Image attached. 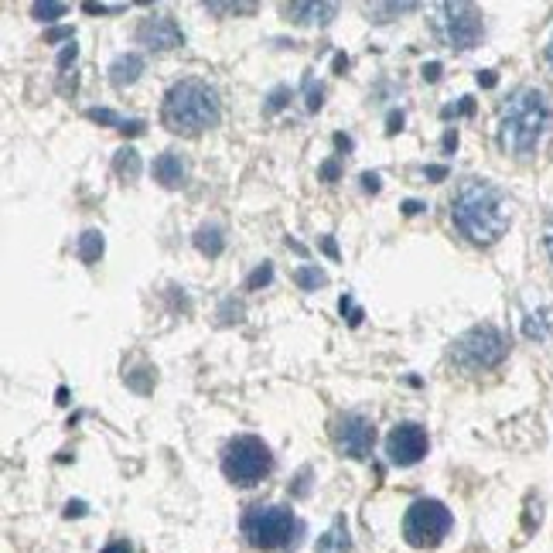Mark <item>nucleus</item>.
Instances as JSON below:
<instances>
[{
  "instance_id": "obj_5",
  "label": "nucleus",
  "mask_w": 553,
  "mask_h": 553,
  "mask_svg": "<svg viewBox=\"0 0 553 553\" xmlns=\"http://www.w3.org/2000/svg\"><path fill=\"white\" fill-rule=\"evenodd\" d=\"M270 468H274V455L253 434L232 437L226 455H222V472H226V478H230L232 485H246L249 489V485H257V482H263V478L270 475Z\"/></svg>"
},
{
  "instance_id": "obj_16",
  "label": "nucleus",
  "mask_w": 553,
  "mask_h": 553,
  "mask_svg": "<svg viewBox=\"0 0 553 553\" xmlns=\"http://www.w3.org/2000/svg\"><path fill=\"white\" fill-rule=\"evenodd\" d=\"M195 246H199L202 257L215 260V257H222V249H226V236H222L219 226H202V230L195 232Z\"/></svg>"
},
{
  "instance_id": "obj_33",
  "label": "nucleus",
  "mask_w": 553,
  "mask_h": 553,
  "mask_svg": "<svg viewBox=\"0 0 553 553\" xmlns=\"http://www.w3.org/2000/svg\"><path fill=\"white\" fill-rule=\"evenodd\" d=\"M284 103H287V89L280 86V89L270 92V103H267V109H270V113H276V109L284 107Z\"/></svg>"
},
{
  "instance_id": "obj_4",
  "label": "nucleus",
  "mask_w": 553,
  "mask_h": 553,
  "mask_svg": "<svg viewBox=\"0 0 553 553\" xmlns=\"http://www.w3.org/2000/svg\"><path fill=\"white\" fill-rule=\"evenodd\" d=\"M506 355H509V342L495 324H475V328H468L455 342V349H451L455 366L464 369V372H485V369L502 366Z\"/></svg>"
},
{
  "instance_id": "obj_13",
  "label": "nucleus",
  "mask_w": 553,
  "mask_h": 553,
  "mask_svg": "<svg viewBox=\"0 0 553 553\" xmlns=\"http://www.w3.org/2000/svg\"><path fill=\"white\" fill-rule=\"evenodd\" d=\"M184 174H188V168H184V157L178 151H164L154 157V178L164 188H178L184 182Z\"/></svg>"
},
{
  "instance_id": "obj_22",
  "label": "nucleus",
  "mask_w": 553,
  "mask_h": 553,
  "mask_svg": "<svg viewBox=\"0 0 553 553\" xmlns=\"http://www.w3.org/2000/svg\"><path fill=\"white\" fill-rule=\"evenodd\" d=\"M270 280H274V267H270V263H260V267H257L253 274L246 276V291H257V287H267Z\"/></svg>"
},
{
  "instance_id": "obj_23",
  "label": "nucleus",
  "mask_w": 553,
  "mask_h": 553,
  "mask_svg": "<svg viewBox=\"0 0 553 553\" xmlns=\"http://www.w3.org/2000/svg\"><path fill=\"white\" fill-rule=\"evenodd\" d=\"M417 11V4H376V7H369V14H376V21H383V14H410Z\"/></svg>"
},
{
  "instance_id": "obj_24",
  "label": "nucleus",
  "mask_w": 553,
  "mask_h": 553,
  "mask_svg": "<svg viewBox=\"0 0 553 553\" xmlns=\"http://www.w3.org/2000/svg\"><path fill=\"white\" fill-rule=\"evenodd\" d=\"M31 14L38 17V21H55V17L65 14V4H52V0H45V4H34Z\"/></svg>"
},
{
  "instance_id": "obj_48",
  "label": "nucleus",
  "mask_w": 553,
  "mask_h": 553,
  "mask_svg": "<svg viewBox=\"0 0 553 553\" xmlns=\"http://www.w3.org/2000/svg\"><path fill=\"white\" fill-rule=\"evenodd\" d=\"M335 69H338V72H342V69H349V59H345V55H338V59H335Z\"/></svg>"
},
{
  "instance_id": "obj_37",
  "label": "nucleus",
  "mask_w": 553,
  "mask_h": 553,
  "mask_svg": "<svg viewBox=\"0 0 553 553\" xmlns=\"http://www.w3.org/2000/svg\"><path fill=\"white\" fill-rule=\"evenodd\" d=\"M424 79H427V82H437V79H441V61H430V65H424Z\"/></svg>"
},
{
  "instance_id": "obj_34",
  "label": "nucleus",
  "mask_w": 553,
  "mask_h": 553,
  "mask_svg": "<svg viewBox=\"0 0 553 553\" xmlns=\"http://www.w3.org/2000/svg\"><path fill=\"white\" fill-rule=\"evenodd\" d=\"M103 553H134V547L127 539H113L109 547H103Z\"/></svg>"
},
{
  "instance_id": "obj_9",
  "label": "nucleus",
  "mask_w": 553,
  "mask_h": 553,
  "mask_svg": "<svg viewBox=\"0 0 553 553\" xmlns=\"http://www.w3.org/2000/svg\"><path fill=\"white\" fill-rule=\"evenodd\" d=\"M427 430L420 427V424H397V427L389 430V437H386V455L393 464H403V468H410L417 461H424L427 455Z\"/></svg>"
},
{
  "instance_id": "obj_2",
  "label": "nucleus",
  "mask_w": 553,
  "mask_h": 553,
  "mask_svg": "<svg viewBox=\"0 0 553 553\" xmlns=\"http://www.w3.org/2000/svg\"><path fill=\"white\" fill-rule=\"evenodd\" d=\"M553 123V107L547 92L520 89L509 96V103L499 113V147L512 157H526L539 147V140Z\"/></svg>"
},
{
  "instance_id": "obj_31",
  "label": "nucleus",
  "mask_w": 553,
  "mask_h": 553,
  "mask_svg": "<svg viewBox=\"0 0 553 553\" xmlns=\"http://www.w3.org/2000/svg\"><path fill=\"white\" fill-rule=\"evenodd\" d=\"M472 109H475V103H472V99L464 96V99H461V103H458V107H445V113H441V117H445V120H451V117H458V113H464V117H468Z\"/></svg>"
},
{
  "instance_id": "obj_25",
  "label": "nucleus",
  "mask_w": 553,
  "mask_h": 553,
  "mask_svg": "<svg viewBox=\"0 0 553 553\" xmlns=\"http://www.w3.org/2000/svg\"><path fill=\"white\" fill-rule=\"evenodd\" d=\"M305 92H307V109H311V113H314V109H322L324 89H322V86H314V79H311V76H305Z\"/></svg>"
},
{
  "instance_id": "obj_40",
  "label": "nucleus",
  "mask_w": 553,
  "mask_h": 553,
  "mask_svg": "<svg viewBox=\"0 0 553 553\" xmlns=\"http://www.w3.org/2000/svg\"><path fill=\"white\" fill-rule=\"evenodd\" d=\"M424 174H427V178H434V182H437V178H445V174H447V168H441V164H434V168H424Z\"/></svg>"
},
{
  "instance_id": "obj_30",
  "label": "nucleus",
  "mask_w": 553,
  "mask_h": 553,
  "mask_svg": "<svg viewBox=\"0 0 553 553\" xmlns=\"http://www.w3.org/2000/svg\"><path fill=\"white\" fill-rule=\"evenodd\" d=\"M76 55H79V45H76V42H69V45L61 48V55H59V69H61V72H65V69H69V65L76 61Z\"/></svg>"
},
{
  "instance_id": "obj_21",
  "label": "nucleus",
  "mask_w": 553,
  "mask_h": 553,
  "mask_svg": "<svg viewBox=\"0 0 553 553\" xmlns=\"http://www.w3.org/2000/svg\"><path fill=\"white\" fill-rule=\"evenodd\" d=\"M127 386L137 389V393H151L154 389V369H134L127 372Z\"/></svg>"
},
{
  "instance_id": "obj_28",
  "label": "nucleus",
  "mask_w": 553,
  "mask_h": 553,
  "mask_svg": "<svg viewBox=\"0 0 553 553\" xmlns=\"http://www.w3.org/2000/svg\"><path fill=\"white\" fill-rule=\"evenodd\" d=\"M82 11L86 14H117V11H123V4H92V0H86Z\"/></svg>"
},
{
  "instance_id": "obj_3",
  "label": "nucleus",
  "mask_w": 553,
  "mask_h": 553,
  "mask_svg": "<svg viewBox=\"0 0 553 553\" xmlns=\"http://www.w3.org/2000/svg\"><path fill=\"white\" fill-rule=\"evenodd\" d=\"M222 117V103L219 92L202 82V79H182L164 92V107H161V120L171 134H184L195 137L202 130L215 127Z\"/></svg>"
},
{
  "instance_id": "obj_38",
  "label": "nucleus",
  "mask_w": 553,
  "mask_h": 553,
  "mask_svg": "<svg viewBox=\"0 0 553 553\" xmlns=\"http://www.w3.org/2000/svg\"><path fill=\"white\" fill-rule=\"evenodd\" d=\"M362 188H366V192H380V174L366 171V174H362Z\"/></svg>"
},
{
  "instance_id": "obj_41",
  "label": "nucleus",
  "mask_w": 553,
  "mask_h": 553,
  "mask_svg": "<svg viewBox=\"0 0 553 553\" xmlns=\"http://www.w3.org/2000/svg\"><path fill=\"white\" fill-rule=\"evenodd\" d=\"M543 243H547V253H550V260H553V215H550V226H547V236H543Z\"/></svg>"
},
{
  "instance_id": "obj_39",
  "label": "nucleus",
  "mask_w": 553,
  "mask_h": 553,
  "mask_svg": "<svg viewBox=\"0 0 553 553\" xmlns=\"http://www.w3.org/2000/svg\"><path fill=\"white\" fill-rule=\"evenodd\" d=\"M420 209H427V205H424V202H414V199L403 202V212H407V215H417Z\"/></svg>"
},
{
  "instance_id": "obj_36",
  "label": "nucleus",
  "mask_w": 553,
  "mask_h": 553,
  "mask_svg": "<svg viewBox=\"0 0 553 553\" xmlns=\"http://www.w3.org/2000/svg\"><path fill=\"white\" fill-rule=\"evenodd\" d=\"M322 178H324V182H335V178H338V161H324Z\"/></svg>"
},
{
  "instance_id": "obj_42",
  "label": "nucleus",
  "mask_w": 553,
  "mask_h": 553,
  "mask_svg": "<svg viewBox=\"0 0 553 553\" xmlns=\"http://www.w3.org/2000/svg\"><path fill=\"white\" fill-rule=\"evenodd\" d=\"M399 127H403V113H389V134H397Z\"/></svg>"
},
{
  "instance_id": "obj_10",
  "label": "nucleus",
  "mask_w": 553,
  "mask_h": 553,
  "mask_svg": "<svg viewBox=\"0 0 553 553\" xmlns=\"http://www.w3.org/2000/svg\"><path fill=\"white\" fill-rule=\"evenodd\" d=\"M335 441L338 447L349 455V458L362 461L372 455V445H376V427H372V420L362 414H345L338 420L335 427Z\"/></svg>"
},
{
  "instance_id": "obj_46",
  "label": "nucleus",
  "mask_w": 553,
  "mask_h": 553,
  "mask_svg": "<svg viewBox=\"0 0 553 553\" xmlns=\"http://www.w3.org/2000/svg\"><path fill=\"white\" fill-rule=\"evenodd\" d=\"M324 253H328V257H338V249H335V239H332V236H328V239H324Z\"/></svg>"
},
{
  "instance_id": "obj_47",
  "label": "nucleus",
  "mask_w": 553,
  "mask_h": 553,
  "mask_svg": "<svg viewBox=\"0 0 553 553\" xmlns=\"http://www.w3.org/2000/svg\"><path fill=\"white\" fill-rule=\"evenodd\" d=\"M335 144H338V147H345V151H349V147H352V140L345 137V134H335Z\"/></svg>"
},
{
  "instance_id": "obj_7",
  "label": "nucleus",
  "mask_w": 553,
  "mask_h": 553,
  "mask_svg": "<svg viewBox=\"0 0 553 553\" xmlns=\"http://www.w3.org/2000/svg\"><path fill=\"white\" fill-rule=\"evenodd\" d=\"M434 28L441 34V42L451 48H475L482 42V31H485V21H482V11L468 0H445L437 4V17H434Z\"/></svg>"
},
{
  "instance_id": "obj_27",
  "label": "nucleus",
  "mask_w": 553,
  "mask_h": 553,
  "mask_svg": "<svg viewBox=\"0 0 553 553\" xmlns=\"http://www.w3.org/2000/svg\"><path fill=\"white\" fill-rule=\"evenodd\" d=\"M89 120H96V123H113V127H123V120L113 113V109H99V107H92L89 113H86Z\"/></svg>"
},
{
  "instance_id": "obj_44",
  "label": "nucleus",
  "mask_w": 553,
  "mask_h": 553,
  "mask_svg": "<svg viewBox=\"0 0 553 553\" xmlns=\"http://www.w3.org/2000/svg\"><path fill=\"white\" fill-rule=\"evenodd\" d=\"M478 86H495V72H478Z\"/></svg>"
},
{
  "instance_id": "obj_35",
  "label": "nucleus",
  "mask_w": 553,
  "mask_h": 553,
  "mask_svg": "<svg viewBox=\"0 0 553 553\" xmlns=\"http://www.w3.org/2000/svg\"><path fill=\"white\" fill-rule=\"evenodd\" d=\"M144 127H147V123L144 120H123V134H134V137H137V134H144Z\"/></svg>"
},
{
  "instance_id": "obj_14",
  "label": "nucleus",
  "mask_w": 553,
  "mask_h": 553,
  "mask_svg": "<svg viewBox=\"0 0 553 553\" xmlns=\"http://www.w3.org/2000/svg\"><path fill=\"white\" fill-rule=\"evenodd\" d=\"M140 72H144V59H140L137 52H127V55L113 59V65H109V82H113L117 89H123V86L137 82Z\"/></svg>"
},
{
  "instance_id": "obj_32",
  "label": "nucleus",
  "mask_w": 553,
  "mask_h": 553,
  "mask_svg": "<svg viewBox=\"0 0 553 553\" xmlns=\"http://www.w3.org/2000/svg\"><path fill=\"white\" fill-rule=\"evenodd\" d=\"M61 38H69V42H76V31L72 28H52L45 34V42L48 45H55V42H61Z\"/></svg>"
},
{
  "instance_id": "obj_11",
  "label": "nucleus",
  "mask_w": 553,
  "mask_h": 553,
  "mask_svg": "<svg viewBox=\"0 0 553 553\" xmlns=\"http://www.w3.org/2000/svg\"><path fill=\"white\" fill-rule=\"evenodd\" d=\"M137 42L151 52H171L184 45V31L171 14H151L137 24Z\"/></svg>"
},
{
  "instance_id": "obj_6",
  "label": "nucleus",
  "mask_w": 553,
  "mask_h": 553,
  "mask_svg": "<svg viewBox=\"0 0 553 553\" xmlns=\"http://www.w3.org/2000/svg\"><path fill=\"white\" fill-rule=\"evenodd\" d=\"M297 520L291 509L284 506H253L246 509L243 516V537L249 539V547L257 550H280L294 539Z\"/></svg>"
},
{
  "instance_id": "obj_15",
  "label": "nucleus",
  "mask_w": 553,
  "mask_h": 553,
  "mask_svg": "<svg viewBox=\"0 0 553 553\" xmlns=\"http://www.w3.org/2000/svg\"><path fill=\"white\" fill-rule=\"evenodd\" d=\"M349 550H352V539H349L345 520H338L324 537H318V547H314V553H349Z\"/></svg>"
},
{
  "instance_id": "obj_20",
  "label": "nucleus",
  "mask_w": 553,
  "mask_h": 553,
  "mask_svg": "<svg viewBox=\"0 0 553 553\" xmlns=\"http://www.w3.org/2000/svg\"><path fill=\"white\" fill-rule=\"evenodd\" d=\"M205 11H209V14H253L257 4H249V0H243V4H219V0H209Z\"/></svg>"
},
{
  "instance_id": "obj_26",
  "label": "nucleus",
  "mask_w": 553,
  "mask_h": 553,
  "mask_svg": "<svg viewBox=\"0 0 553 553\" xmlns=\"http://www.w3.org/2000/svg\"><path fill=\"white\" fill-rule=\"evenodd\" d=\"M338 307H342V314H349V324H352V328H355L359 322H362V307H355L349 294H345V297L338 301Z\"/></svg>"
},
{
  "instance_id": "obj_49",
  "label": "nucleus",
  "mask_w": 553,
  "mask_h": 553,
  "mask_svg": "<svg viewBox=\"0 0 553 553\" xmlns=\"http://www.w3.org/2000/svg\"><path fill=\"white\" fill-rule=\"evenodd\" d=\"M547 61H550V69H553V34H550V45H547Z\"/></svg>"
},
{
  "instance_id": "obj_12",
  "label": "nucleus",
  "mask_w": 553,
  "mask_h": 553,
  "mask_svg": "<svg viewBox=\"0 0 553 553\" xmlns=\"http://www.w3.org/2000/svg\"><path fill=\"white\" fill-rule=\"evenodd\" d=\"M335 4H311V0H294V4H284V14L294 24H328L335 17Z\"/></svg>"
},
{
  "instance_id": "obj_45",
  "label": "nucleus",
  "mask_w": 553,
  "mask_h": 553,
  "mask_svg": "<svg viewBox=\"0 0 553 553\" xmlns=\"http://www.w3.org/2000/svg\"><path fill=\"white\" fill-rule=\"evenodd\" d=\"M445 147H447V151H451V147H458V134H455V130H447V134H445Z\"/></svg>"
},
{
  "instance_id": "obj_8",
  "label": "nucleus",
  "mask_w": 553,
  "mask_h": 553,
  "mask_svg": "<svg viewBox=\"0 0 553 553\" xmlns=\"http://www.w3.org/2000/svg\"><path fill=\"white\" fill-rule=\"evenodd\" d=\"M451 509L437 499H417L414 506L407 509L403 516V537L410 547L417 550H427V547H437L441 539L451 533Z\"/></svg>"
},
{
  "instance_id": "obj_1",
  "label": "nucleus",
  "mask_w": 553,
  "mask_h": 553,
  "mask_svg": "<svg viewBox=\"0 0 553 553\" xmlns=\"http://www.w3.org/2000/svg\"><path fill=\"white\" fill-rule=\"evenodd\" d=\"M451 222L468 243L492 246L509 230L506 195L485 178H468L451 199Z\"/></svg>"
},
{
  "instance_id": "obj_19",
  "label": "nucleus",
  "mask_w": 553,
  "mask_h": 553,
  "mask_svg": "<svg viewBox=\"0 0 553 553\" xmlns=\"http://www.w3.org/2000/svg\"><path fill=\"white\" fill-rule=\"evenodd\" d=\"M294 280H297V287H301V291H318V287H324V284H328V274H324L322 267H297Z\"/></svg>"
},
{
  "instance_id": "obj_29",
  "label": "nucleus",
  "mask_w": 553,
  "mask_h": 553,
  "mask_svg": "<svg viewBox=\"0 0 553 553\" xmlns=\"http://www.w3.org/2000/svg\"><path fill=\"white\" fill-rule=\"evenodd\" d=\"M219 314H222V322H243V305H236V301H226Z\"/></svg>"
},
{
  "instance_id": "obj_18",
  "label": "nucleus",
  "mask_w": 553,
  "mask_h": 553,
  "mask_svg": "<svg viewBox=\"0 0 553 553\" xmlns=\"http://www.w3.org/2000/svg\"><path fill=\"white\" fill-rule=\"evenodd\" d=\"M113 171L120 174L123 182H134L140 174V154L134 147H120L117 157H113Z\"/></svg>"
},
{
  "instance_id": "obj_17",
  "label": "nucleus",
  "mask_w": 553,
  "mask_h": 553,
  "mask_svg": "<svg viewBox=\"0 0 553 553\" xmlns=\"http://www.w3.org/2000/svg\"><path fill=\"white\" fill-rule=\"evenodd\" d=\"M103 249H107V239H103V232L99 230H86L79 236V260L82 263H99L103 257Z\"/></svg>"
},
{
  "instance_id": "obj_43",
  "label": "nucleus",
  "mask_w": 553,
  "mask_h": 553,
  "mask_svg": "<svg viewBox=\"0 0 553 553\" xmlns=\"http://www.w3.org/2000/svg\"><path fill=\"white\" fill-rule=\"evenodd\" d=\"M86 512V502H69V509H65V516H82Z\"/></svg>"
}]
</instances>
